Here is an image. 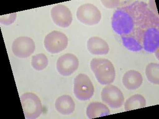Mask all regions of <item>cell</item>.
<instances>
[{
    "mask_svg": "<svg viewBox=\"0 0 159 119\" xmlns=\"http://www.w3.org/2000/svg\"><path fill=\"white\" fill-rule=\"evenodd\" d=\"M111 24L123 45L130 51H158L159 17L145 2L135 1L117 9Z\"/></svg>",
    "mask_w": 159,
    "mask_h": 119,
    "instance_id": "1",
    "label": "cell"
},
{
    "mask_svg": "<svg viewBox=\"0 0 159 119\" xmlns=\"http://www.w3.org/2000/svg\"><path fill=\"white\" fill-rule=\"evenodd\" d=\"M91 68L99 83L109 85L114 82L116 71L111 61L103 58H93L90 64Z\"/></svg>",
    "mask_w": 159,
    "mask_h": 119,
    "instance_id": "2",
    "label": "cell"
},
{
    "mask_svg": "<svg viewBox=\"0 0 159 119\" xmlns=\"http://www.w3.org/2000/svg\"><path fill=\"white\" fill-rule=\"evenodd\" d=\"M24 115L26 119H35L43 111L41 100L36 94L27 92L20 97Z\"/></svg>",
    "mask_w": 159,
    "mask_h": 119,
    "instance_id": "3",
    "label": "cell"
},
{
    "mask_svg": "<svg viewBox=\"0 0 159 119\" xmlns=\"http://www.w3.org/2000/svg\"><path fill=\"white\" fill-rule=\"evenodd\" d=\"M94 91L93 84L86 74L80 73L75 78L74 93L79 100H89L93 96Z\"/></svg>",
    "mask_w": 159,
    "mask_h": 119,
    "instance_id": "4",
    "label": "cell"
},
{
    "mask_svg": "<svg viewBox=\"0 0 159 119\" xmlns=\"http://www.w3.org/2000/svg\"><path fill=\"white\" fill-rule=\"evenodd\" d=\"M77 17L80 22L88 25L98 24L102 19L101 12L98 8L92 4H84L78 7Z\"/></svg>",
    "mask_w": 159,
    "mask_h": 119,
    "instance_id": "5",
    "label": "cell"
},
{
    "mask_svg": "<svg viewBox=\"0 0 159 119\" xmlns=\"http://www.w3.org/2000/svg\"><path fill=\"white\" fill-rule=\"evenodd\" d=\"M68 39L66 35L58 31H53L45 36L44 46L51 54L59 53L67 48Z\"/></svg>",
    "mask_w": 159,
    "mask_h": 119,
    "instance_id": "6",
    "label": "cell"
},
{
    "mask_svg": "<svg viewBox=\"0 0 159 119\" xmlns=\"http://www.w3.org/2000/svg\"><path fill=\"white\" fill-rule=\"evenodd\" d=\"M102 101L112 109H118L123 105L124 97L119 88L113 85H107L102 90Z\"/></svg>",
    "mask_w": 159,
    "mask_h": 119,
    "instance_id": "7",
    "label": "cell"
},
{
    "mask_svg": "<svg viewBox=\"0 0 159 119\" xmlns=\"http://www.w3.org/2000/svg\"><path fill=\"white\" fill-rule=\"evenodd\" d=\"M35 49L34 42L32 39L26 36L18 37L12 44V51L16 57L25 58L31 56Z\"/></svg>",
    "mask_w": 159,
    "mask_h": 119,
    "instance_id": "8",
    "label": "cell"
},
{
    "mask_svg": "<svg viewBox=\"0 0 159 119\" xmlns=\"http://www.w3.org/2000/svg\"><path fill=\"white\" fill-rule=\"evenodd\" d=\"M79 64L78 59L72 54L67 53L62 55L57 60V69L62 76L67 77L78 69Z\"/></svg>",
    "mask_w": 159,
    "mask_h": 119,
    "instance_id": "9",
    "label": "cell"
},
{
    "mask_svg": "<svg viewBox=\"0 0 159 119\" xmlns=\"http://www.w3.org/2000/svg\"><path fill=\"white\" fill-rule=\"evenodd\" d=\"M51 16L55 24L63 28L69 27L73 21V15L70 10L66 6L61 4L52 7Z\"/></svg>",
    "mask_w": 159,
    "mask_h": 119,
    "instance_id": "10",
    "label": "cell"
},
{
    "mask_svg": "<svg viewBox=\"0 0 159 119\" xmlns=\"http://www.w3.org/2000/svg\"><path fill=\"white\" fill-rule=\"evenodd\" d=\"M87 48L91 54L96 55H107L109 51L107 43L99 37L90 38L87 42Z\"/></svg>",
    "mask_w": 159,
    "mask_h": 119,
    "instance_id": "11",
    "label": "cell"
},
{
    "mask_svg": "<svg viewBox=\"0 0 159 119\" xmlns=\"http://www.w3.org/2000/svg\"><path fill=\"white\" fill-rule=\"evenodd\" d=\"M143 82V77L139 72L130 70L125 73L122 78L124 86L129 90H135L141 86Z\"/></svg>",
    "mask_w": 159,
    "mask_h": 119,
    "instance_id": "12",
    "label": "cell"
},
{
    "mask_svg": "<svg viewBox=\"0 0 159 119\" xmlns=\"http://www.w3.org/2000/svg\"><path fill=\"white\" fill-rule=\"evenodd\" d=\"M55 106L59 113L64 115H68L74 111L75 103L71 96L64 95L56 99Z\"/></svg>",
    "mask_w": 159,
    "mask_h": 119,
    "instance_id": "13",
    "label": "cell"
},
{
    "mask_svg": "<svg viewBox=\"0 0 159 119\" xmlns=\"http://www.w3.org/2000/svg\"><path fill=\"white\" fill-rule=\"evenodd\" d=\"M87 115L89 119H94L110 115V110L105 104L98 102H92L87 107Z\"/></svg>",
    "mask_w": 159,
    "mask_h": 119,
    "instance_id": "14",
    "label": "cell"
},
{
    "mask_svg": "<svg viewBox=\"0 0 159 119\" xmlns=\"http://www.w3.org/2000/svg\"><path fill=\"white\" fill-rule=\"evenodd\" d=\"M146 101L145 98L140 94H135L129 97L124 104L125 111L133 110L136 109L145 107Z\"/></svg>",
    "mask_w": 159,
    "mask_h": 119,
    "instance_id": "15",
    "label": "cell"
},
{
    "mask_svg": "<svg viewBox=\"0 0 159 119\" xmlns=\"http://www.w3.org/2000/svg\"><path fill=\"white\" fill-rule=\"evenodd\" d=\"M146 75L149 82L155 84H159V64L151 63L146 68Z\"/></svg>",
    "mask_w": 159,
    "mask_h": 119,
    "instance_id": "16",
    "label": "cell"
},
{
    "mask_svg": "<svg viewBox=\"0 0 159 119\" xmlns=\"http://www.w3.org/2000/svg\"><path fill=\"white\" fill-rule=\"evenodd\" d=\"M48 64V60L45 55L40 53L33 56L31 60L32 67L37 71H42Z\"/></svg>",
    "mask_w": 159,
    "mask_h": 119,
    "instance_id": "17",
    "label": "cell"
},
{
    "mask_svg": "<svg viewBox=\"0 0 159 119\" xmlns=\"http://www.w3.org/2000/svg\"><path fill=\"white\" fill-rule=\"evenodd\" d=\"M16 17V13L2 15L0 17V22L5 25L11 24L14 22Z\"/></svg>",
    "mask_w": 159,
    "mask_h": 119,
    "instance_id": "18",
    "label": "cell"
},
{
    "mask_svg": "<svg viewBox=\"0 0 159 119\" xmlns=\"http://www.w3.org/2000/svg\"><path fill=\"white\" fill-rule=\"evenodd\" d=\"M102 3L104 5V6L106 7L107 9H113L114 7H116L119 5L120 2L119 1H108V0H102Z\"/></svg>",
    "mask_w": 159,
    "mask_h": 119,
    "instance_id": "19",
    "label": "cell"
}]
</instances>
